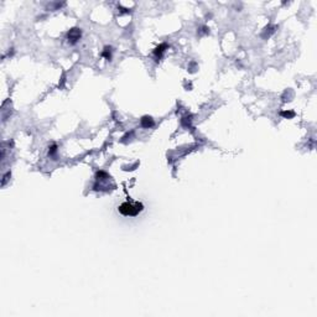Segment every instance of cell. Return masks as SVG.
I'll use <instances>...</instances> for the list:
<instances>
[{"instance_id":"6da1fadb","label":"cell","mask_w":317,"mask_h":317,"mask_svg":"<svg viewBox=\"0 0 317 317\" xmlns=\"http://www.w3.org/2000/svg\"><path fill=\"white\" fill-rule=\"evenodd\" d=\"M144 209L142 203L139 202H124L118 207V211L120 214L125 217H135Z\"/></svg>"},{"instance_id":"7a4b0ae2","label":"cell","mask_w":317,"mask_h":317,"mask_svg":"<svg viewBox=\"0 0 317 317\" xmlns=\"http://www.w3.org/2000/svg\"><path fill=\"white\" fill-rule=\"evenodd\" d=\"M81 35H82L81 29L74 27V29H71V30L68 31L67 37H68V41H69L71 43H76V42L79 40V37H81Z\"/></svg>"},{"instance_id":"3957f363","label":"cell","mask_w":317,"mask_h":317,"mask_svg":"<svg viewBox=\"0 0 317 317\" xmlns=\"http://www.w3.org/2000/svg\"><path fill=\"white\" fill-rule=\"evenodd\" d=\"M154 120H152V118L151 117H144L142 119H141V126L142 128H151V126H154Z\"/></svg>"},{"instance_id":"277c9868","label":"cell","mask_w":317,"mask_h":317,"mask_svg":"<svg viewBox=\"0 0 317 317\" xmlns=\"http://www.w3.org/2000/svg\"><path fill=\"white\" fill-rule=\"evenodd\" d=\"M165 48H167V45H166V43H161L160 46H157V47L155 48V51H154L155 56H156L157 58H160V57L163 56V53L165 52Z\"/></svg>"},{"instance_id":"5b68a950","label":"cell","mask_w":317,"mask_h":317,"mask_svg":"<svg viewBox=\"0 0 317 317\" xmlns=\"http://www.w3.org/2000/svg\"><path fill=\"white\" fill-rule=\"evenodd\" d=\"M103 56H104L107 60H109V61H110V47H108V46H107V47L104 48V51H103Z\"/></svg>"},{"instance_id":"8992f818","label":"cell","mask_w":317,"mask_h":317,"mask_svg":"<svg viewBox=\"0 0 317 317\" xmlns=\"http://www.w3.org/2000/svg\"><path fill=\"white\" fill-rule=\"evenodd\" d=\"M56 152H57V145L53 144V145L50 147V150H48V155H50V156H53Z\"/></svg>"},{"instance_id":"52a82bcc","label":"cell","mask_w":317,"mask_h":317,"mask_svg":"<svg viewBox=\"0 0 317 317\" xmlns=\"http://www.w3.org/2000/svg\"><path fill=\"white\" fill-rule=\"evenodd\" d=\"M281 115L285 118H292L295 115V113L294 112H281Z\"/></svg>"}]
</instances>
